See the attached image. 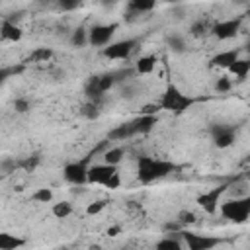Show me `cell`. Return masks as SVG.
<instances>
[{"mask_svg": "<svg viewBox=\"0 0 250 250\" xmlns=\"http://www.w3.org/2000/svg\"><path fill=\"white\" fill-rule=\"evenodd\" d=\"M174 168H176L174 162L154 158V156H139V160H137V176L143 184H150L154 180H160V178L168 176Z\"/></svg>", "mask_w": 250, "mask_h": 250, "instance_id": "1", "label": "cell"}, {"mask_svg": "<svg viewBox=\"0 0 250 250\" xmlns=\"http://www.w3.org/2000/svg\"><path fill=\"white\" fill-rule=\"evenodd\" d=\"M217 211L230 223H236V225H242L248 221L250 217V197L248 195H242V197H230V199H225L219 203Z\"/></svg>", "mask_w": 250, "mask_h": 250, "instance_id": "2", "label": "cell"}, {"mask_svg": "<svg viewBox=\"0 0 250 250\" xmlns=\"http://www.w3.org/2000/svg\"><path fill=\"white\" fill-rule=\"evenodd\" d=\"M191 105V98H188L178 86L174 84H168L162 98H160V104L158 107L160 109H166V111H174V113H182L186 111L188 107Z\"/></svg>", "mask_w": 250, "mask_h": 250, "instance_id": "3", "label": "cell"}, {"mask_svg": "<svg viewBox=\"0 0 250 250\" xmlns=\"http://www.w3.org/2000/svg\"><path fill=\"white\" fill-rule=\"evenodd\" d=\"M135 47H137V39H119V41H111L105 47H102V53L109 61H125L133 55Z\"/></svg>", "mask_w": 250, "mask_h": 250, "instance_id": "4", "label": "cell"}, {"mask_svg": "<svg viewBox=\"0 0 250 250\" xmlns=\"http://www.w3.org/2000/svg\"><path fill=\"white\" fill-rule=\"evenodd\" d=\"M240 25H242V18L219 20V21H215V23L209 27V33H211L215 39H219V41H227V39H232V37L238 35Z\"/></svg>", "mask_w": 250, "mask_h": 250, "instance_id": "5", "label": "cell"}, {"mask_svg": "<svg viewBox=\"0 0 250 250\" xmlns=\"http://www.w3.org/2000/svg\"><path fill=\"white\" fill-rule=\"evenodd\" d=\"M117 23H96L88 29V45L92 47H105L107 43H111L115 31H117Z\"/></svg>", "mask_w": 250, "mask_h": 250, "instance_id": "6", "label": "cell"}, {"mask_svg": "<svg viewBox=\"0 0 250 250\" xmlns=\"http://www.w3.org/2000/svg\"><path fill=\"white\" fill-rule=\"evenodd\" d=\"M117 172V166L107 164V162H94L88 164L86 170V184H98V186H105V182Z\"/></svg>", "mask_w": 250, "mask_h": 250, "instance_id": "7", "label": "cell"}, {"mask_svg": "<svg viewBox=\"0 0 250 250\" xmlns=\"http://www.w3.org/2000/svg\"><path fill=\"white\" fill-rule=\"evenodd\" d=\"M227 189H229V184H221V186H217V188H213V189H209V191H203V193L197 197V205H199L205 213H209V215L217 213V207H219V203H221V195H223Z\"/></svg>", "mask_w": 250, "mask_h": 250, "instance_id": "8", "label": "cell"}, {"mask_svg": "<svg viewBox=\"0 0 250 250\" xmlns=\"http://www.w3.org/2000/svg\"><path fill=\"white\" fill-rule=\"evenodd\" d=\"M182 238H184V244L189 248V250H211L219 244V238L217 236H209V234H195V232H180Z\"/></svg>", "mask_w": 250, "mask_h": 250, "instance_id": "9", "label": "cell"}, {"mask_svg": "<svg viewBox=\"0 0 250 250\" xmlns=\"http://www.w3.org/2000/svg\"><path fill=\"white\" fill-rule=\"evenodd\" d=\"M88 160H80V162H68L62 168V176L68 184L72 186H84L86 184V170H88Z\"/></svg>", "mask_w": 250, "mask_h": 250, "instance_id": "10", "label": "cell"}, {"mask_svg": "<svg viewBox=\"0 0 250 250\" xmlns=\"http://www.w3.org/2000/svg\"><path fill=\"white\" fill-rule=\"evenodd\" d=\"M211 133H213V143L219 148H229L236 139V129L230 125H215Z\"/></svg>", "mask_w": 250, "mask_h": 250, "instance_id": "11", "label": "cell"}, {"mask_svg": "<svg viewBox=\"0 0 250 250\" xmlns=\"http://www.w3.org/2000/svg\"><path fill=\"white\" fill-rule=\"evenodd\" d=\"M156 121H158V117H156L154 113H141L139 117L131 119L129 123H131L133 135H145V133H148V131L154 129Z\"/></svg>", "mask_w": 250, "mask_h": 250, "instance_id": "12", "label": "cell"}, {"mask_svg": "<svg viewBox=\"0 0 250 250\" xmlns=\"http://www.w3.org/2000/svg\"><path fill=\"white\" fill-rule=\"evenodd\" d=\"M0 37H2V41H10V43H18V41H21V37H23V29L16 23V21H12V20H2V23H0Z\"/></svg>", "mask_w": 250, "mask_h": 250, "instance_id": "13", "label": "cell"}, {"mask_svg": "<svg viewBox=\"0 0 250 250\" xmlns=\"http://www.w3.org/2000/svg\"><path fill=\"white\" fill-rule=\"evenodd\" d=\"M238 55H240V51L238 49H227V51H219L217 55H213L211 57V61H209V66L211 68H229V64L230 62H234L236 59H238Z\"/></svg>", "mask_w": 250, "mask_h": 250, "instance_id": "14", "label": "cell"}, {"mask_svg": "<svg viewBox=\"0 0 250 250\" xmlns=\"http://www.w3.org/2000/svg\"><path fill=\"white\" fill-rule=\"evenodd\" d=\"M27 240L20 234H12V232H0V250H16L25 246Z\"/></svg>", "mask_w": 250, "mask_h": 250, "instance_id": "15", "label": "cell"}, {"mask_svg": "<svg viewBox=\"0 0 250 250\" xmlns=\"http://www.w3.org/2000/svg\"><path fill=\"white\" fill-rule=\"evenodd\" d=\"M125 158V150L123 146L119 145H113V146H107L104 152H102V162H107V164H113V166H119V162Z\"/></svg>", "mask_w": 250, "mask_h": 250, "instance_id": "16", "label": "cell"}, {"mask_svg": "<svg viewBox=\"0 0 250 250\" xmlns=\"http://www.w3.org/2000/svg\"><path fill=\"white\" fill-rule=\"evenodd\" d=\"M156 62H158L156 55H141L135 62V70L139 74H150L156 68Z\"/></svg>", "mask_w": 250, "mask_h": 250, "instance_id": "17", "label": "cell"}, {"mask_svg": "<svg viewBox=\"0 0 250 250\" xmlns=\"http://www.w3.org/2000/svg\"><path fill=\"white\" fill-rule=\"evenodd\" d=\"M230 74H234L238 80H244L246 76H248V72H250V61L248 59H236L234 62H230L229 64V68H227Z\"/></svg>", "mask_w": 250, "mask_h": 250, "instance_id": "18", "label": "cell"}, {"mask_svg": "<svg viewBox=\"0 0 250 250\" xmlns=\"http://www.w3.org/2000/svg\"><path fill=\"white\" fill-rule=\"evenodd\" d=\"M184 246V242L178 238V232H166V236L164 238H160L158 242H156V248H160V250H180Z\"/></svg>", "mask_w": 250, "mask_h": 250, "instance_id": "19", "label": "cell"}, {"mask_svg": "<svg viewBox=\"0 0 250 250\" xmlns=\"http://www.w3.org/2000/svg\"><path fill=\"white\" fill-rule=\"evenodd\" d=\"M131 137H135V135H133V129H131V123H129V121L117 125V127L111 129L109 135H107L109 141H125V139H131Z\"/></svg>", "mask_w": 250, "mask_h": 250, "instance_id": "20", "label": "cell"}, {"mask_svg": "<svg viewBox=\"0 0 250 250\" xmlns=\"http://www.w3.org/2000/svg\"><path fill=\"white\" fill-rule=\"evenodd\" d=\"M74 213V205L70 203V201H57V203H53V207H51V215L55 217V219H66V217H70Z\"/></svg>", "mask_w": 250, "mask_h": 250, "instance_id": "21", "label": "cell"}, {"mask_svg": "<svg viewBox=\"0 0 250 250\" xmlns=\"http://www.w3.org/2000/svg\"><path fill=\"white\" fill-rule=\"evenodd\" d=\"M129 10L131 12H137V14H146V12H152L154 6H156V0H129Z\"/></svg>", "mask_w": 250, "mask_h": 250, "instance_id": "22", "label": "cell"}, {"mask_svg": "<svg viewBox=\"0 0 250 250\" xmlns=\"http://www.w3.org/2000/svg\"><path fill=\"white\" fill-rule=\"evenodd\" d=\"M31 199L35 201V203H51L53 199H55V191L51 189V188H37L33 193H31Z\"/></svg>", "mask_w": 250, "mask_h": 250, "instance_id": "23", "label": "cell"}, {"mask_svg": "<svg viewBox=\"0 0 250 250\" xmlns=\"http://www.w3.org/2000/svg\"><path fill=\"white\" fill-rule=\"evenodd\" d=\"M115 74H109V72H105V74H100V76H96V82H98V88H100V92L102 94H105V92H109L111 88H113V84H115Z\"/></svg>", "mask_w": 250, "mask_h": 250, "instance_id": "24", "label": "cell"}, {"mask_svg": "<svg viewBox=\"0 0 250 250\" xmlns=\"http://www.w3.org/2000/svg\"><path fill=\"white\" fill-rule=\"evenodd\" d=\"M88 43V29L84 27H76L70 35V45L72 47H84Z\"/></svg>", "mask_w": 250, "mask_h": 250, "instance_id": "25", "label": "cell"}, {"mask_svg": "<svg viewBox=\"0 0 250 250\" xmlns=\"http://www.w3.org/2000/svg\"><path fill=\"white\" fill-rule=\"evenodd\" d=\"M29 59L35 61V62H47V61L53 59V49H49V47H37V49L29 55Z\"/></svg>", "mask_w": 250, "mask_h": 250, "instance_id": "26", "label": "cell"}, {"mask_svg": "<svg viewBox=\"0 0 250 250\" xmlns=\"http://www.w3.org/2000/svg\"><path fill=\"white\" fill-rule=\"evenodd\" d=\"M105 207H107V201H105V199H98V201L88 203V205H86V209H84V213H86L88 217H94V215H100Z\"/></svg>", "mask_w": 250, "mask_h": 250, "instance_id": "27", "label": "cell"}, {"mask_svg": "<svg viewBox=\"0 0 250 250\" xmlns=\"http://www.w3.org/2000/svg\"><path fill=\"white\" fill-rule=\"evenodd\" d=\"M176 223H178L180 227L193 225V223H195V213H193V211H180L178 217H176Z\"/></svg>", "mask_w": 250, "mask_h": 250, "instance_id": "28", "label": "cell"}, {"mask_svg": "<svg viewBox=\"0 0 250 250\" xmlns=\"http://www.w3.org/2000/svg\"><path fill=\"white\" fill-rule=\"evenodd\" d=\"M168 45H170V49H172L174 53H184V51H186V41H184L180 35H172V37L168 39Z\"/></svg>", "mask_w": 250, "mask_h": 250, "instance_id": "29", "label": "cell"}, {"mask_svg": "<svg viewBox=\"0 0 250 250\" xmlns=\"http://www.w3.org/2000/svg\"><path fill=\"white\" fill-rule=\"evenodd\" d=\"M209 27H211V25H205L203 21H195V23H191L189 33H191L193 37H203V35L209 31Z\"/></svg>", "mask_w": 250, "mask_h": 250, "instance_id": "30", "label": "cell"}, {"mask_svg": "<svg viewBox=\"0 0 250 250\" xmlns=\"http://www.w3.org/2000/svg\"><path fill=\"white\" fill-rule=\"evenodd\" d=\"M80 4H82V0H57V6H59L62 12H72V10H76Z\"/></svg>", "mask_w": 250, "mask_h": 250, "instance_id": "31", "label": "cell"}, {"mask_svg": "<svg viewBox=\"0 0 250 250\" xmlns=\"http://www.w3.org/2000/svg\"><path fill=\"white\" fill-rule=\"evenodd\" d=\"M232 88V82H230V78H219L217 82H215V90L219 92V94H225V92H229Z\"/></svg>", "mask_w": 250, "mask_h": 250, "instance_id": "32", "label": "cell"}, {"mask_svg": "<svg viewBox=\"0 0 250 250\" xmlns=\"http://www.w3.org/2000/svg\"><path fill=\"white\" fill-rule=\"evenodd\" d=\"M104 188H107V189H119V188H121V174H119V170L105 182Z\"/></svg>", "mask_w": 250, "mask_h": 250, "instance_id": "33", "label": "cell"}, {"mask_svg": "<svg viewBox=\"0 0 250 250\" xmlns=\"http://www.w3.org/2000/svg\"><path fill=\"white\" fill-rule=\"evenodd\" d=\"M14 109L18 113H27L29 111V102L25 98H18V100H14Z\"/></svg>", "mask_w": 250, "mask_h": 250, "instance_id": "34", "label": "cell"}, {"mask_svg": "<svg viewBox=\"0 0 250 250\" xmlns=\"http://www.w3.org/2000/svg\"><path fill=\"white\" fill-rule=\"evenodd\" d=\"M84 109H86L84 113H86L90 119H92V117H98V105H96V102H90V104H88Z\"/></svg>", "mask_w": 250, "mask_h": 250, "instance_id": "35", "label": "cell"}, {"mask_svg": "<svg viewBox=\"0 0 250 250\" xmlns=\"http://www.w3.org/2000/svg\"><path fill=\"white\" fill-rule=\"evenodd\" d=\"M105 232H107L109 236H117V234H121V227H119V225H113V227H109Z\"/></svg>", "mask_w": 250, "mask_h": 250, "instance_id": "36", "label": "cell"}, {"mask_svg": "<svg viewBox=\"0 0 250 250\" xmlns=\"http://www.w3.org/2000/svg\"><path fill=\"white\" fill-rule=\"evenodd\" d=\"M117 2H119V0H100V4L105 6V8H107V6H113V4H117Z\"/></svg>", "mask_w": 250, "mask_h": 250, "instance_id": "37", "label": "cell"}, {"mask_svg": "<svg viewBox=\"0 0 250 250\" xmlns=\"http://www.w3.org/2000/svg\"><path fill=\"white\" fill-rule=\"evenodd\" d=\"M4 78H6V70H0V86H2V82H4Z\"/></svg>", "mask_w": 250, "mask_h": 250, "instance_id": "38", "label": "cell"}, {"mask_svg": "<svg viewBox=\"0 0 250 250\" xmlns=\"http://www.w3.org/2000/svg\"><path fill=\"white\" fill-rule=\"evenodd\" d=\"M166 2H170V4H176V2H182V0H166Z\"/></svg>", "mask_w": 250, "mask_h": 250, "instance_id": "39", "label": "cell"}, {"mask_svg": "<svg viewBox=\"0 0 250 250\" xmlns=\"http://www.w3.org/2000/svg\"><path fill=\"white\" fill-rule=\"evenodd\" d=\"M0 41H2V37H0Z\"/></svg>", "mask_w": 250, "mask_h": 250, "instance_id": "40", "label": "cell"}]
</instances>
